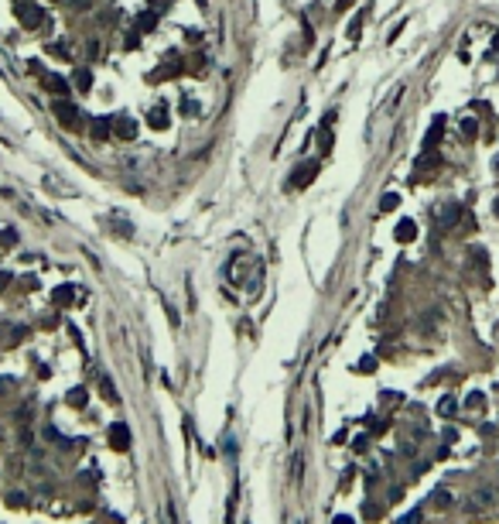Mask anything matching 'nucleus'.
Instances as JSON below:
<instances>
[{
  "label": "nucleus",
  "mask_w": 499,
  "mask_h": 524,
  "mask_svg": "<svg viewBox=\"0 0 499 524\" xmlns=\"http://www.w3.org/2000/svg\"><path fill=\"white\" fill-rule=\"evenodd\" d=\"M92 134H96V137H106V134H110V124H106V120H96V124H92Z\"/></svg>",
  "instance_id": "14"
},
{
  "label": "nucleus",
  "mask_w": 499,
  "mask_h": 524,
  "mask_svg": "<svg viewBox=\"0 0 499 524\" xmlns=\"http://www.w3.org/2000/svg\"><path fill=\"white\" fill-rule=\"evenodd\" d=\"M496 168H499V158H496Z\"/></svg>",
  "instance_id": "22"
},
{
  "label": "nucleus",
  "mask_w": 499,
  "mask_h": 524,
  "mask_svg": "<svg viewBox=\"0 0 499 524\" xmlns=\"http://www.w3.org/2000/svg\"><path fill=\"white\" fill-rule=\"evenodd\" d=\"M110 439H113V449H120V452H123L127 445H130V432H127V425L116 422L113 428H110Z\"/></svg>",
  "instance_id": "4"
},
{
  "label": "nucleus",
  "mask_w": 499,
  "mask_h": 524,
  "mask_svg": "<svg viewBox=\"0 0 499 524\" xmlns=\"http://www.w3.org/2000/svg\"><path fill=\"white\" fill-rule=\"evenodd\" d=\"M492 497H496L492 490H479V493H472V504H479V507H486V504H492Z\"/></svg>",
  "instance_id": "11"
},
{
  "label": "nucleus",
  "mask_w": 499,
  "mask_h": 524,
  "mask_svg": "<svg viewBox=\"0 0 499 524\" xmlns=\"http://www.w3.org/2000/svg\"><path fill=\"white\" fill-rule=\"evenodd\" d=\"M52 298H55V302H58V305H68V302H72V288H55V295H52Z\"/></svg>",
  "instance_id": "10"
},
{
  "label": "nucleus",
  "mask_w": 499,
  "mask_h": 524,
  "mask_svg": "<svg viewBox=\"0 0 499 524\" xmlns=\"http://www.w3.org/2000/svg\"><path fill=\"white\" fill-rule=\"evenodd\" d=\"M137 24H140L144 31H151V28H154V14H140V17H137Z\"/></svg>",
  "instance_id": "15"
},
{
  "label": "nucleus",
  "mask_w": 499,
  "mask_h": 524,
  "mask_svg": "<svg viewBox=\"0 0 499 524\" xmlns=\"http://www.w3.org/2000/svg\"><path fill=\"white\" fill-rule=\"evenodd\" d=\"M417 521H420V514H407V517H404L400 524H417Z\"/></svg>",
  "instance_id": "18"
},
{
  "label": "nucleus",
  "mask_w": 499,
  "mask_h": 524,
  "mask_svg": "<svg viewBox=\"0 0 499 524\" xmlns=\"http://www.w3.org/2000/svg\"><path fill=\"white\" fill-rule=\"evenodd\" d=\"M52 110H55L58 124L68 127V130H76V127L82 124V113H79V106H76V103H68V100H55V103H52Z\"/></svg>",
  "instance_id": "1"
},
{
  "label": "nucleus",
  "mask_w": 499,
  "mask_h": 524,
  "mask_svg": "<svg viewBox=\"0 0 499 524\" xmlns=\"http://www.w3.org/2000/svg\"><path fill=\"white\" fill-rule=\"evenodd\" d=\"M441 134H444V117H434L431 130H428V137H424V151H434V144L441 141Z\"/></svg>",
  "instance_id": "3"
},
{
  "label": "nucleus",
  "mask_w": 499,
  "mask_h": 524,
  "mask_svg": "<svg viewBox=\"0 0 499 524\" xmlns=\"http://www.w3.org/2000/svg\"><path fill=\"white\" fill-rule=\"evenodd\" d=\"M72 82H76L79 89H89V86H92V72H89V69H76V76H72Z\"/></svg>",
  "instance_id": "8"
},
{
  "label": "nucleus",
  "mask_w": 499,
  "mask_h": 524,
  "mask_svg": "<svg viewBox=\"0 0 499 524\" xmlns=\"http://www.w3.org/2000/svg\"><path fill=\"white\" fill-rule=\"evenodd\" d=\"M17 17H21L24 28H38V24L45 21V14H41V7H34V4H24L21 11H17Z\"/></svg>",
  "instance_id": "2"
},
{
  "label": "nucleus",
  "mask_w": 499,
  "mask_h": 524,
  "mask_svg": "<svg viewBox=\"0 0 499 524\" xmlns=\"http://www.w3.org/2000/svg\"><path fill=\"white\" fill-rule=\"evenodd\" d=\"M414 237H417V226H414L410 219H400V226H397V240H400V243H410Z\"/></svg>",
  "instance_id": "6"
},
{
  "label": "nucleus",
  "mask_w": 499,
  "mask_h": 524,
  "mask_svg": "<svg viewBox=\"0 0 499 524\" xmlns=\"http://www.w3.org/2000/svg\"><path fill=\"white\" fill-rule=\"evenodd\" d=\"M335 524H352V521H349V517H339V521H335Z\"/></svg>",
  "instance_id": "19"
},
{
  "label": "nucleus",
  "mask_w": 499,
  "mask_h": 524,
  "mask_svg": "<svg viewBox=\"0 0 499 524\" xmlns=\"http://www.w3.org/2000/svg\"><path fill=\"white\" fill-rule=\"evenodd\" d=\"M68 401H72V404H86V391H72V398H68Z\"/></svg>",
  "instance_id": "17"
},
{
  "label": "nucleus",
  "mask_w": 499,
  "mask_h": 524,
  "mask_svg": "<svg viewBox=\"0 0 499 524\" xmlns=\"http://www.w3.org/2000/svg\"><path fill=\"white\" fill-rule=\"evenodd\" d=\"M496 216H499V199H496Z\"/></svg>",
  "instance_id": "20"
},
{
  "label": "nucleus",
  "mask_w": 499,
  "mask_h": 524,
  "mask_svg": "<svg viewBox=\"0 0 499 524\" xmlns=\"http://www.w3.org/2000/svg\"><path fill=\"white\" fill-rule=\"evenodd\" d=\"M315 171H318V165H315V161H308V165L294 168V178H291V185H308L311 178H315Z\"/></svg>",
  "instance_id": "5"
},
{
  "label": "nucleus",
  "mask_w": 499,
  "mask_h": 524,
  "mask_svg": "<svg viewBox=\"0 0 499 524\" xmlns=\"http://www.w3.org/2000/svg\"><path fill=\"white\" fill-rule=\"evenodd\" d=\"M397 202H400L397 195H393V192H386L383 199H380V209H383V213H390V209H397Z\"/></svg>",
  "instance_id": "12"
},
{
  "label": "nucleus",
  "mask_w": 499,
  "mask_h": 524,
  "mask_svg": "<svg viewBox=\"0 0 499 524\" xmlns=\"http://www.w3.org/2000/svg\"><path fill=\"white\" fill-rule=\"evenodd\" d=\"M496 48H499V34H496Z\"/></svg>",
  "instance_id": "21"
},
{
  "label": "nucleus",
  "mask_w": 499,
  "mask_h": 524,
  "mask_svg": "<svg viewBox=\"0 0 499 524\" xmlns=\"http://www.w3.org/2000/svg\"><path fill=\"white\" fill-rule=\"evenodd\" d=\"M116 134H120V137H134L137 134V124L130 120V117H116Z\"/></svg>",
  "instance_id": "7"
},
{
  "label": "nucleus",
  "mask_w": 499,
  "mask_h": 524,
  "mask_svg": "<svg viewBox=\"0 0 499 524\" xmlns=\"http://www.w3.org/2000/svg\"><path fill=\"white\" fill-rule=\"evenodd\" d=\"M48 86H52V89H55L58 96H62V93H68V82L62 79V76H52V79H48Z\"/></svg>",
  "instance_id": "13"
},
{
  "label": "nucleus",
  "mask_w": 499,
  "mask_h": 524,
  "mask_svg": "<svg viewBox=\"0 0 499 524\" xmlns=\"http://www.w3.org/2000/svg\"><path fill=\"white\" fill-rule=\"evenodd\" d=\"M151 127H168V110H164V106L151 113Z\"/></svg>",
  "instance_id": "9"
},
{
  "label": "nucleus",
  "mask_w": 499,
  "mask_h": 524,
  "mask_svg": "<svg viewBox=\"0 0 499 524\" xmlns=\"http://www.w3.org/2000/svg\"><path fill=\"white\" fill-rule=\"evenodd\" d=\"M438 411H441V415H452V411H455V398H444L441 404H438Z\"/></svg>",
  "instance_id": "16"
}]
</instances>
